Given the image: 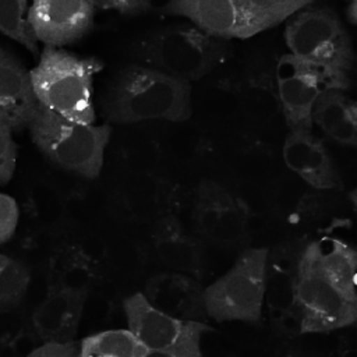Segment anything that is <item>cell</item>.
Masks as SVG:
<instances>
[{"label": "cell", "mask_w": 357, "mask_h": 357, "mask_svg": "<svg viewBox=\"0 0 357 357\" xmlns=\"http://www.w3.org/2000/svg\"><path fill=\"white\" fill-rule=\"evenodd\" d=\"M96 8L91 1L38 0L28 7V22L45 47L59 49L84 38L93 25Z\"/></svg>", "instance_id": "obj_13"}, {"label": "cell", "mask_w": 357, "mask_h": 357, "mask_svg": "<svg viewBox=\"0 0 357 357\" xmlns=\"http://www.w3.org/2000/svg\"><path fill=\"white\" fill-rule=\"evenodd\" d=\"M311 123L343 146H357V106L340 88H325L315 100Z\"/></svg>", "instance_id": "obj_19"}, {"label": "cell", "mask_w": 357, "mask_h": 357, "mask_svg": "<svg viewBox=\"0 0 357 357\" xmlns=\"http://www.w3.org/2000/svg\"><path fill=\"white\" fill-rule=\"evenodd\" d=\"M286 166L315 190H340L343 181L328 148L312 131H289L283 142Z\"/></svg>", "instance_id": "obj_15"}, {"label": "cell", "mask_w": 357, "mask_h": 357, "mask_svg": "<svg viewBox=\"0 0 357 357\" xmlns=\"http://www.w3.org/2000/svg\"><path fill=\"white\" fill-rule=\"evenodd\" d=\"M4 52V49H3V46H1V42H0V54Z\"/></svg>", "instance_id": "obj_31"}, {"label": "cell", "mask_w": 357, "mask_h": 357, "mask_svg": "<svg viewBox=\"0 0 357 357\" xmlns=\"http://www.w3.org/2000/svg\"><path fill=\"white\" fill-rule=\"evenodd\" d=\"M297 307L300 335L326 333L357 319V301L344 296L322 271L317 240L304 243L298 255Z\"/></svg>", "instance_id": "obj_8"}, {"label": "cell", "mask_w": 357, "mask_h": 357, "mask_svg": "<svg viewBox=\"0 0 357 357\" xmlns=\"http://www.w3.org/2000/svg\"><path fill=\"white\" fill-rule=\"evenodd\" d=\"M88 294L49 287L47 296L32 314V326L43 343L74 342Z\"/></svg>", "instance_id": "obj_17"}, {"label": "cell", "mask_w": 357, "mask_h": 357, "mask_svg": "<svg viewBox=\"0 0 357 357\" xmlns=\"http://www.w3.org/2000/svg\"><path fill=\"white\" fill-rule=\"evenodd\" d=\"M31 282L29 269L20 261L0 252V311L17 307Z\"/></svg>", "instance_id": "obj_24"}, {"label": "cell", "mask_w": 357, "mask_h": 357, "mask_svg": "<svg viewBox=\"0 0 357 357\" xmlns=\"http://www.w3.org/2000/svg\"><path fill=\"white\" fill-rule=\"evenodd\" d=\"M311 0H174L160 7L167 15L183 17L211 36L248 39L283 21Z\"/></svg>", "instance_id": "obj_5"}, {"label": "cell", "mask_w": 357, "mask_h": 357, "mask_svg": "<svg viewBox=\"0 0 357 357\" xmlns=\"http://www.w3.org/2000/svg\"><path fill=\"white\" fill-rule=\"evenodd\" d=\"M152 245L158 259L173 272L198 280L204 278V243L191 234L176 215L167 213L153 225Z\"/></svg>", "instance_id": "obj_16"}, {"label": "cell", "mask_w": 357, "mask_h": 357, "mask_svg": "<svg viewBox=\"0 0 357 357\" xmlns=\"http://www.w3.org/2000/svg\"><path fill=\"white\" fill-rule=\"evenodd\" d=\"M145 347L128 329L93 333L78 343L77 357H144Z\"/></svg>", "instance_id": "obj_22"}, {"label": "cell", "mask_w": 357, "mask_h": 357, "mask_svg": "<svg viewBox=\"0 0 357 357\" xmlns=\"http://www.w3.org/2000/svg\"><path fill=\"white\" fill-rule=\"evenodd\" d=\"M39 103L33 93L29 71L10 52L0 54V120L11 131L28 128Z\"/></svg>", "instance_id": "obj_18"}, {"label": "cell", "mask_w": 357, "mask_h": 357, "mask_svg": "<svg viewBox=\"0 0 357 357\" xmlns=\"http://www.w3.org/2000/svg\"><path fill=\"white\" fill-rule=\"evenodd\" d=\"M317 243L319 262L325 275L344 296L357 301L356 250L344 241L332 237L319 238Z\"/></svg>", "instance_id": "obj_21"}, {"label": "cell", "mask_w": 357, "mask_h": 357, "mask_svg": "<svg viewBox=\"0 0 357 357\" xmlns=\"http://www.w3.org/2000/svg\"><path fill=\"white\" fill-rule=\"evenodd\" d=\"M346 20L351 25H356V22H357V1L356 0L349 3V6L346 7Z\"/></svg>", "instance_id": "obj_30"}, {"label": "cell", "mask_w": 357, "mask_h": 357, "mask_svg": "<svg viewBox=\"0 0 357 357\" xmlns=\"http://www.w3.org/2000/svg\"><path fill=\"white\" fill-rule=\"evenodd\" d=\"M38 149L56 166L88 180L103 167L112 126L82 124L39 106L28 127Z\"/></svg>", "instance_id": "obj_6"}, {"label": "cell", "mask_w": 357, "mask_h": 357, "mask_svg": "<svg viewBox=\"0 0 357 357\" xmlns=\"http://www.w3.org/2000/svg\"><path fill=\"white\" fill-rule=\"evenodd\" d=\"M95 279V265L78 247H64L52 258L49 287L88 294Z\"/></svg>", "instance_id": "obj_20"}, {"label": "cell", "mask_w": 357, "mask_h": 357, "mask_svg": "<svg viewBox=\"0 0 357 357\" xmlns=\"http://www.w3.org/2000/svg\"><path fill=\"white\" fill-rule=\"evenodd\" d=\"M284 40L290 54L317 68L328 88H349L353 45L344 24L331 7L312 3L293 14L284 28Z\"/></svg>", "instance_id": "obj_3"}, {"label": "cell", "mask_w": 357, "mask_h": 357, "mask_svg": "<svg viewBox=\"0 0 357 357\" xmlns=\"http://www.w3.org/2000/svg\"><path fill=\"white\" fill-rule=\"evenodd\" d=\"M142 294L152 307L176 319L205 324L209 321L204 286L192 276L173 271L156 273L148 279Z\"/></svg>", "instance_id": "obj_14"}, {"label": "cell", "mask_w": 357, "mask_h": 357, "mask_svg": "<svg viewBox=\"0 0 357 357\" xmlns=\"http://www.w3.org/2000/svg\"><path fill=\"white\" fill-rule=\"evenodd\" d=\"M276 89L290 131H311V112L321 92L328 88L317 68L303 60L283 54L276 64Z\"/></svg>", "instance_id": "obj_12"}, {"label": "cell", "mask_w": 357, "mask_h": 357, "mask_svg": "<svg viewBox=\"0 0 357 357\" xmlns=\"http://www.w3.org/2000/svg\"><path fill=\"white\" fill-rule=\"evenodd\" d=\"M91 3L96 10L116 11L123 15H139L153 8V3L149 0H96Z\"/></svg>", "instance_id": "obj_27"}, {"label": "cell", "mask_w": 357, "mask_h": 357, "mask_svg": "<svg viewBox=\"0 0 357 357\" xmlns=\"http://www.w3.org/2000/svg\"><path fill=\"white\" fill-rule=\"evenodd\" d=\"M304 241H289L268 250L264 307L271 325L282 335H300L297 307V264Z\"/></svg>", "instance_id": "obj_10"}, {"label": "cell", "mask_w": 357, "mask_h": 357, "mask_svg": "<svg viewBox=\"0 0 357 357\" xmlns=\"http://www.w3.org/2000/svg\"><path fill=\"white\" fill-rule=\"evenodd\" d=\"M128 331L146 351L172 350L191 342H201L212 328L205 322L181 321L152 307L138 291L123 301Z\"/></svg>", "instance_id": "obj_11"}, {"label": "cell", "mask_w": 357, "mask_h": 357, "mask_svg": "<svg viewBox=\"0 0 357 357\" xmlns=\"http://www.w3.org/2000/svg\"><path fill=\"white\" fill-rule=\"evenodd\" d=\"M100 109L107 124L146 120L181 123L192 116L191 84L131 63L112 78Z\"/></svg>", "instance_id": "obj_1"}, {"label": "cell", "mask_w": 357, "mask_h": 357, "mask_svg": "<svg viewBox=\"0 0 357 357\" xmlns=\"http://www.w3.org/2000/svg\"><path fill=\"white\" fill-rule=\"evenodd\" d=\"M191 223L202 243L229 250L247 248L250 211L241 198L215 180L202 178L195 187Z\"/></svg>", "instance_id": "obj_9"}, {"label": "cell", "mask_w": 357, "mask_h": 357, "mask_svg": "<svg viewBox=\"0 0 357 357\" xmlns=\"http://www.w3.org/2000/svg\"><path fill=\"white\" fill-rule=\"evenodd\" d=\"M18 216L20 212L15 199L0 191V244L7 243L14 236Z\"/></svg>", "instance_id": "obj_26"}, {"label": "cell", "mask_w": 357, "mask_h": 357, "mask_svg": "<svg viewBox=\"0 0 357 357\" xmlns=\"http://www.w3.org/2000/svg\"><path fill=\"white\" fill-rule=\"evenodd\" d=\"M78 343H43L33 349L26 357H77Z\"/></svg>", "instance_id": "obj_28"}, {"label": "cell", "mask_w": 357, "mask_h": 357, "mask_svg": "<svg viewBox=\"0 0 357 357\" xmlns=\"http://www.w3.org/2000/svg\"><path fill=\"white\" fill-rule=\"evenodd\" d=\"M100 70L102 63L95 57L43 47L29 75L39 106L77 123L93 124V79Z\"/></svg>", "instance_id": "obj_4"}, {"label": "cell", "mask_w": 357, "mask_h": 357, "mask_svg": "<svg viewBox=\"0 0 357 357\" xmlns=\"http://www.w3.org/2000/svg\"><path fill=\"white\" fill-rule=\"evenodd\" d=\"M266 257V247H247L222 276L204 287V301L209 319L247 324L261 321Z\"/></svg>", "instance_id": "obj_7"}, {"label": "cell", "mask_w": 357, "mask_h": 357, "mask_svg": "<svg viewBox=\"0 0 357 357\" xmlns=\"http://www.w3.org/2000/svg\"><path fill=\"white\" fill-rule=\"evenodd\" d=\"M25 0H0V33L22 45L32 54H39L38 39L28 22Z\"/></svg>", "instance_id": "obj_23"}, {"label": "cell", "mask_w": 357, "mask_h": 357, "mask_svg": "<svg viewBox=\"0 0 357 357\" xmlns=\"http://www.w3.org/2000/svg\"><path fill=\"white\" fill-rule=\"evenodd\" d=\"M17 144L11 128L0 120V185H6L15 172Z\"/></svg>", "instance_id": "obj_25"}, {"label": "cell", "mask_w": 357, "mask_h": 357, "mask_svg": "<svg viewBox=\"0 0 357 357\" xmlns=\"http://www.w3.org/2000/svg\"><path fill=\"white\" fill-rule=\"evenodd\" d=\"M230 53L229 40L211 36L190 22L152 29L131 45L134 63L188 84L206 77Z\"/></svg>", "instance_id": "obj_2"}, {"label": "cell", "mask_w": 357, "mask_h": 357, "mask_svg": "<svg viewBox=\"0 0 357 357\" xmlns=\"http://www.w3.org/2000/svg\"><path fill=\"white\" fill-rule=\"evenodd\" d=\"M144 357H204V354L201 350V342H191L172 350L146 351Z\"/></svg>", "instance_id": "obj_29"}]
</instances>
